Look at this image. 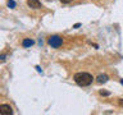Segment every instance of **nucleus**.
Masks as SVG:
<instances>
[{"label":"nucleus","instance_id":"4","mask_svg":"<svg viewBox=\"0 0 123 115\" xmlns=\"http://www.w3.org/2000/svg\"><path fill=\"white\" fill-rule=\"evenodd\" d=\"M27 5L32 9H41L42 8V4L38 0H27Z\"/></svg>","mask_w":123,"mask_h":115},{"label":"nucleus","instance_id":"12","mask_svg":"<svg viewBox=\"0 0 123 115\" xmlns=\"http://www.w3.org/2000/svg\"><path fill=\"white\" fill-rule=\"evenodd\" d=\"M119 105H121V106H123V98H121V100H119Z\"/></svg>","mask_w":123,"mask_h":115},{"label":"nucleus","instance_id":"5","mask_svg":"<svg viewBox=\"0 0 123 115\" xmlns=\"http://www.w3.org/2000/svg\"><path fill=\"white\" fill-rule=\"evenodd\" d=\"M35 44V41L32 40V38H25V40L22 41V46L23 47H31Z\"/></svg>","mask_w":123,"mask_h":115},{"label":"nucleus","instance_id":"8","mask_svg":"<svg viewBox=\"0 0 123 115\" xmlns=\"http://www.w3.org/2000/svg\"><path fill=\"white\" fill-rule=\"evenodd\" d=\"M100 95H101V96H109L110 92H109V91H104V90H101V91H100Z\"/></svg>","mask_w":123,"mask_h":115},{"label":"nucleus","instance_id":"3","mask_svg":"<svg viewBox=\"0 0 123 115\" xmlns=\"http://www.w3.org/2000/svg\"><path fill=\"white\" fill-rule=\"evenodd\" d=\"M0 114H3V115L13 114V107L10 105H8V104H3V105H0Z\"/></svg>","mask_w":123,"mask_h":115},{"label":"nucleus","instance_id":"2","mask_svg":"<svg viewBox=\"0 0 123 115\" xmlns=\"http://www.w3.org/2000/svg\"><path fill=\"white\" fill-rule=\"evenodd\" d=\"M48 44L51 46V47L58 49V47L62 46V44H63V38H62L60 36H58V34H54V36H50L48 38Z\"/></svg>","mask_w":123,"mask_h":115},{"label":"nucleus","instance_id":"13","mask_svg":"<svg viewBox=\"0 0 123 115\" xmlns=\"http://www.w3.org/2000/svg\"><path fill=\"white\" fill-rule=\"evenodd\" d=\"M121 83H122V84H123V79H121Z\"/></svg>","mask_w":123,"mask_h":115},{"label":"nucleus","instance_id":"11","mask_svg":"<svg viewBox=\"0 0 123 115\" xmlns=\"http://www.w3.org/2000/svg\"><path fill=\"white\" fill-rule=\"evenodd\" d=\"M81 26V23H76V24L74 26H73V28H78V27Z\"/></svg>","mask_w":123,"mask_h":115},{"label":"nucleus","instance_id":"9","mask_svg":"<svg viewBox=\"0 0 123 115\" xmlns=\"http://www.w3.org/2000/svg\"><path fill=\"white\" fill-rule=\"evenodd\" d=\"M5 58H6V55H5V54H3V55H0V61H4V60H5Z\"/></svg>","mask_w":123,"mask_h":115},{"label":"nucleus","instance_id":"1","mask_svg":"<svg viewBox=\"0 0 123 115\" xmlns=\"http://www.w3.org/2000/svg\"><path fill=\"white\" fill-rule=\"evenodd\" d=\"M73 79H74V82L78 84L81 87H86V86H90L92 83V75L90 73H86V72H80V73H76L74 77H73Z\"/></svg>","mask_w":123,"mask_h":115},{"label":"nucleus","instance_id":"7","mask_svg":"<svg viewBox=\"0 0 123 115\" xmlns=\"http://www.w3.org/2000/svg\"><path fill=\"white\" fill-rule=\"evenodd\" d=\"M8 6L9 8H15V1L14 0H8Z\"/></svg>","mask_w":123,"mask_h":115},{"label":"nucleus","instance_id":"10","mask_svg":"<svg viewBox=\"0 0 123 115\" xmlns=\"http://www.w3.org/2000/svg\"><path fill=\"white\" fill-rule=\"evenodd\" d=\"M60 1L63 3V4H69V3L72 1V0H60Z\"/></svg>","mask_w":123,"mask_h":115},{"label":"nucleus","instance_id":"6","mask_svg":"<svg viewBox=\"0 0 123 115\" xmlns=\"http://www.w3.org/2000/svg\"><path fill=\"white\" fill-rule=\"evenodd\" d=\"M108 79H109V77H108L106 74H100L98 78H96V82L98 83H105Z\"/></svg>","mask_w":123,"mask_h":115}]
</instances>
